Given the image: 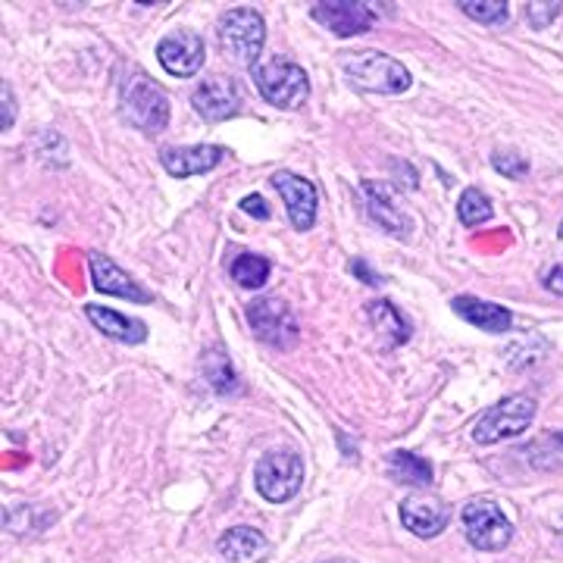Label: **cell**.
<instances>
[{
    "label": "cell",
    "mask_w": 563,
    "mask_h": 563,
    "mask_svg": "<svg viewBox=\"0 0 563 563\" xmlns=\"http://www.w3.org/2000/svg\"><path fill=\"white\" fill-rule=\"evenodd\" d=\"M342 69L347 81L361 91L373 95H401L410 88V73L407 66L388 57L383 51H361V54H347L342 60Z\"/></svg>",
    "instance_id": "obj_1"
},
{
    "label": "cell",
    "mask_w": 563,
    "mask_h": 563,
    "mask_svg": "<svg viewBox=\"0 0 563 563\" xmlns=\"http://www.w3.org/2000/svg\"><path fill=\"white\" fill-rule=\"evenodd\" d=\"M120 113L129 125L154 135L169 122V98L147 76L132 73L120 88Z\"/></svg>",
    "instance_id": "obj_2"
},
{
    "label": "cell",
    "mask_w": 563,
    "mask_h": 563,
    "mask_svg": "<svg viewBox=\"0 0 563 563\" xmlns=\"http://www.w3.org/2000/svg\"><path fill=\"white\" fill-rule=\"evenodd\" d=\"M251 76H254V85L263 95V101H269L279 110H298L310 98V79L298 63L269 57V60L257 63L251 69Z\"/></svg>",
    "instance_id": "obj_3"
},
{
    "label": "cell",
    "mask_w": 563,
    "mask_h": 563,
    "mask_svg": "<svg viewBox=\"0 0 563 563\" xmlns=\"http://www.w3.org/2000/svg\"><path fill=\"white\" fill-rule=\"evenodd\" d=\"M217 35H220L222 51L229 54V60L247 66V69H254L261 63L263 44H266V22L257 10L239 7V10L222 13Z\"/></svg>",
    "instance_id": "obj_4"
},
{
    "label": "cell",
    "mask_w": 563,
    "mask_h": 563,
    "mask_svg": "<svg viewBox=\"0 0 563 563\" xmlns=\"http://www.w3.org/2000/svg\"><path fill=\"white\" fill-rule=\"evenodd\" d=\"M536 398L529 395H510L495 407H488L479 413V420L473 422V442L476 444H495L504 439H517L536 420Z\"/></svg>",
    "instance_id": "obj_5"
},
{
    "label": "cell",
    "mask_w": 563,
    "mask_h": 563,
    "mask_svg": "<svg viewBox=\"0 0 563 563\" xmlns=\"http://www.w3.org/2000/svg\"><path fill=\"white\" fill-rule=\"evenodd\" d=\"M254 485L266 501H291L303 485V461L295 451H269L257 461Z\"/></svg>",
    "instance_id": "obj_6"
},
{
    "label": "cell",
    "mask_w": 563,
    "mask_h": 563,
    "mask_svg": "<svg viewBox=\"0 0 563 563\" xmlns=\"http://www.w3.org/2000/svg\"><path fill=\"white\" fill-rule=\"evenodd\" d=\"M466 542L479 551H504L514 539V526L504 517V510L488 498H473L461 514Z\"/></svg>",
    "instance_id": "obj_7"
},
{
    "label": "cell",
    "mask_w": 563,
    "mask_h": 563,
    "mask_svg": "<svg viewBox=\"0 0 563 563\" xmlns=\"http://www.w3.org/2000/svg\"><path fill=\"white\" fill-rule=\"evenodd\" d=\"M247 325L261 342L273 344V347H295L298 344V320L291 313V307L282 298H257L254 303H247Z\"/></svg>",
    "instance_id": "obj_8"
},
{
    "label": "cell",
    "mask_w": 563,
    "mask_h": 563,
    "mask_svg": "<svg viewBox=\"0 0 563 563\" xmlns=\"http://www.w3.org/2000/svg\"><path fill=\"white\" fill-rule=\"evenodd\" d=\"M310 16L339 38H354L376 25L373 7L357 3V0H320V3H313Z\"/></svg>",
    "instance_id": "obj_9"
},
{
    "label": "cell",
    "mask_w": 563,
    "mask_h": 563,
    "mask_svg": "<svg viewBox=\"0 0 563 563\" xmlns=\"http://www.w3.org/2000/svg\"><path fill=\"white\" fill-rule=\"evenodd\" d=\"M363 198H366V210H369V217L379 222L388 235H395V239H410L413 222H410L407 210L401 207L398 191H395L388 181L366 179L363 181Z\"/></svg>",
    "instance_id": "obj_10"
},
{
    "label": "cell",
    "mask_w": 563,
    "mask_h": 563,
    "mask_svg": "<svg viewBox=\"0 0 563 563\" xmlns=\"http://www.w3.org/2000/svg\"><path fill=\"white\" fill-rule=\"evenodd\" d=\"M273 188L282 195V201L288 207V217L291 225L298 232H307L313 222H317V207H320V195H317V185L303 176H295L288 169H279L273 176Z\"/></svg>",
    "instance_id": "obj_11"
},
{
    "label": "cell",
    "mask_w": 563,
    "mask_h": 563,
    "mask_svg": "<svg viewBox=\"0 0 563 563\" xmlns=\"http://www.w3.org/2000/svg\"><path fill=\"white\" fill-rule=\"evenodd\" d=\"M157 60L176 79H191L203 66V41L195 32H173L157 44Z\"/></svg>",
    "instance_id": "obj_12"
},
{
    "label": "cell",
    "mask_w": 563,
    "mask_h": 563,
    "mask_svg": "<svg viewBox=\"0 0 563 563\" xmlns=\"http://www.w3.org/2000/svg\"><path fill=\"white\" fill-rule=\"evenodd\" d=\"M191 107L198 110V117H201V120L222 122L239 113V107H242V91H239L235 79L217 76V79L203 81V85L195 88V95H191Z\"/></svg>",
    "instance_id": "obj_13"
},
{
    "label": "cell",
    "mask_w": 563,
    "mask_h": 563,
    "mask_svg": "<svg viewBox=\"0 0 563 563\" xmlns=\"http://www.w3.org/2000/svg\"><path fill=\"white\" fill-rule=\"evenodd\" d=\"M448 520H451V510L435 495H410L401 504V523L417 539H435L444 526H448Z\"/></svg>",
    "instance_id": "obj_14"
},
{
    "label": "cell",
    "mask_w": 563,
    "mask_h": 563,
    "mask_svg": "<svg viewBox=\"0 0 563 563\" xmlns=\"http://www.w3.org/2000/svg\"><path fill=\"white\" fill-rule=\"evenodd\" d=\"M225 157L220 144H191V147H166L161 154L163 169L173 179H188V176H201L217 169Z\"/></svg>",
    "instance_id": "obj_15"
},
{
    "label": "cell",
    "mask_w": 563,
    "mask_h": 563,
    "mask_svg": "<svg viewBox=\"0 0 563 563\" xmlns=\"http://www.w3.org/2000/svg\"><path fill=\"white\" fill-rule=\"evenodd\" d=\"M88 266H91V282H95V288L103 291V295H113V298H125V301L139 303L151 301V295L141 288L139 282L132 279L129 273H122L120 266L110 261L107 254H101V251L88 254Z\"/></svg>",
    "instance_id": "obj_16"
},
{
    "label": "cell",
    "mask_w": 563,
    "mask_h": 563,
    "mask_svg": "<svg viewBox=\"0 0 563 563\" xmlns=\"http://www.w3.org/2000/svg\"><path fill=\"white\" fill-rule=\"evenodd\" d=\"M451 307H454V313L463 317L470 325H476V329H483V332H492V335H504V332H510V325H514V317H510L507 307L483 301V298H473V295L454 298Z\"/></svg>",
    "instance_id": "obj_17"
},
{
    "label": "cell",
    "mask_w": 563,
    "mask_h": 563,
    "mask_svg": "<svg viewBox=\"0 0 563 563\" xmlns=\"http://www.w3.org/2000/svg\"><path fill=\"white\" fill-rule=\"evenodd\" d=\"M88 320L95 322V329L103 332L107 339L122 344H141L147 339V325L141 320H132V317H122L120 310H110V307H101V303H88L85 307Z\"/></svg>",
    "instance_id": "obj_18"
},
{
    "label": "cell",
    "mask_w": 563,
    "mask_h": 563,
    "mask_svg": "<svg viewBox=\"0 0 563 563\" xmlns=\"http://www.w3.org/2000/svg\"><path fill=\"white\" fill-rule=\"evenodd\" d=\"M266 548H269V542L263 539L261 529H251V526H235L220 539V554L229 563L251 561V558L263 554Z\"/></svg>",
    "instance_id": "obj_19"
},
{
    "label": "cell",
    "mask_w": 563,
    "mask_h": 563,
    "mask_svg": "<svg viewBox=\"0 0 563 563\" xmlns=\"http://www.w3.org/2000/svg\"><path fill=\"white\" fill-rule=\"evenodd\" d=\"M388 476L395 483L410 485V488H422V485H432V463L413 454V451H395L388 454Z\"/></svg>",
    "instance_id": "obj_20"
},
{
    "label": "cell",
    "mask_w": 563,
    "mask_h": 563,
    "mask_svg": "<svg viewBox=\"0 0 563 563\" xmlns=\"http://www.w3.org/2000/svg\"><path fill=\"white\" fill-rule=\"evenodd\" d=\"M366 313H369L373 325L379 329V335H385L388 344H404L410 339V322L404 320L401 310L391 301L366 303Z\"/></svg>",
    "instance_id": "obj_21"
},
{
    "label": "cell",
    "mask_w": 563,
    "mask_h": 563,
    "mask_svg": "<svg viewBox=\"0 0 563 563\" xmlns=\"http://www.w3.org/2000/svg\"><path fill=\"white\" fill-rule=\"evenodd\" d=\"M203 376H207V385H210L217 395H232V391H239V376H235L229 357L222 354V347H213V351L203 354Z\"/></svg>",
    "instance_id": "obj_22"
},
{
    "label": "cell",
    "mask_w": 563,
    "mask_h": 563,
    "mask_svg": "<svg viewBox=\"0 0 563 563\" xmlns=\"http://www.w3.org/2000/svg\"><path fill=\"white\" fill-rule=\"evenodd\" d=\"M269 261L261 257V254H239L235 261H232V279L239 282L242 288H263L266 282H269Z\"/></svg>",
    "instance_id": "obj_23"
},
{
    "label": "cell",
    "mask_w": 563,
    "mask_h": 563,
    "mask_svg": "<svg viewBox=\"0 0 563 563\" xmlns=\"http://www.w3.org/2000/svg\"><path fill=\"white\" fill-rule=\"evenodd\" d=\"M470 20L485 22V25H501L510 20V7L507 0H461L457 3Z\"/></svg>",
    "instance_id": "obj_24"
},
{
    "label": "cell",
    "mask_w": 563,
    "mask_h": 563,
    "mask_svg": "<svg viewBox=\"0 0 563 563\" xmlns=\"http://www.w3.org/2000/svg\"><path fill=\"white\" fill-rule=\"evenodd\" d=\"M457 217H461L463 225H483V222L492 220L488 195H483L479 188H466L461 195V203H457Z\"/></svg>",
    "instance_id": "obj_25"
},
{
    "label": "cell",
    "mask_w": 563,
    "mask_h": 563,
    "mask_svg": "<svg viewBox=\"0 0 563 563\" xmlns=\"http://www.w3.org/2000/svg\"><path fill=\"white\" fill-rule=\"evenodd\" d=\"M492 166H495L501 176H507V179H526V173H529L526 157L514 154V151H495V154H492Z\"/></svg>",
    "instance_id": "obj_26"
},
{
    "label": "cell",
    "mask_w": 563,
    "mask_h": 563,
    "mask_svg": "<svg viewBox=\"0 0 563 563\" xmlns=\"http://www.w3.org/2000/svg\"><path fill=\"white\" fill-rule=\"evenodd\" d=\"M563 3H529L526 7V16L532 22V29H548L551 22L561 16Z\"/></svg>",
    "instance_id": "obj_27"
},
{
    "label": "cell",
    "mask_w": 563,
    "mask_h": 563,
    "mask_svg": "<svg viewBox=\"0 0 563 563\" xmlns=\"http://www.w3.org/2000/svg\"><path fill=\"white\" fill-rule=\"evenodd\" d=\"M0 103H3V110H0V129L7 132L16 122V98H13V88L7 81L0 85Z\"/></svg>",
    "instance_id": "obj_28"
},
{
    "label": "cell",
    "mask_w": 563,
    "mask_h": 563,
    "mask_svg": "<svg viewBox=\"0 0 563 563\" xmlns=\"http://www.w3.org/2000/svg\"><path fill=\"white\" fill-rule=\"evenodd\" d=\"M242 210L247 213V217L269 220V207H266V201H263L261 195H247V198H242Z\"/></svg>",
    "instance_id": "obj_29"
},
{
    "label": "cell",
    "mask_w": 563,
    "mask_h": 563,
    "mask_svg": "<svg viewBox=\"0 0 563 563\" xmlns=\"http://www.w3.org/2000/svg\"><path fill=\"white\" fill-rule=\"evenodd\" d=\"M544 288H548L551 295H561L563 298V266H551V269L544 273Z\"/></svg>",
    "instance_id": "obj_30"
},
{
    "label": "cell",
    "mask_w": 563,
    "mask_h": 563,
    "mask_svg": "<svg viewBox=\"0 0 563 563\" xmlns=\"http://www.w3.org/2000/svg\"><path fill=\"white\" fill-rule=\"evenodd\" d=\"M351 273H354V276H363V279H366V285H379V276H376V273H369V266H366V263L363 261H354L351 263Z\"/></svg>",
    "instance_id": "obj_31"
},
{
    "label": "cell",
    "mask_w": 563,
    "mask_h": 563,
    "mask_svg": "<svg viewBox=\"0 0 563 563\" xmlns=\"http://www.w3.org/2000/svg\"><path fill=\"white\" fill-rule=\"evenodd\" d=\"M554 444L563 451V432H554Z\"/></svg>",
    "instance_id": "obj_32"
},
{
    "label": "cell",
    "mask_w": 563,
    "mask_h": 563,
    "mask_svg": "<svg viewBox=\"0 0 563 563\" xmlns=\"http://www.w3.org/2000/svg\"><path fill=\"white\" fill-rule=\"evenodd\" d=\"M322 563H351V561H322Z\"/></svg>",
    "instance_id": "obj_33"
},
{
    "label": "cell",
    "mask_w": 563,
    "mask_h": 563,
    "mask_svg": "<svg viewBox=\"0 0 563 563\" xmlns=\"http://www.w3.org/2000/svg\"><path fill=\"white\" fill-rule=\"evenodd\" d=\"M561 242H563V222H561Z\"/></svg>",
    "instance_id": "obj_34"
}]
</instances>
